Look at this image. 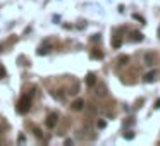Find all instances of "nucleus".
I'll use <instances>...</instances> for the list:
<instances>
[{"label":"nucleus","mask_w":160,"mask_h":146,"mask_svg":"<svg viewBox=\"0 0 160 146\" xmlns=\"http://www.w3.org/2000/svg\"><path fill=\"white\" fill-rule=\"evenodd\" d=\"M29 108H31V98L24 95V96H21L19 102H17V110L21 112V113H28Z\"/></svg>","instance_id":"1"},{"label":"nucleus","mask_w":160,"mask_h":146,"mask_svg":"<svg viewBox=\"0 0 160 146\" xmlns=\"http://www.w3.org/2000/svg\"><path fill=\"white\" fill-rule=\"evenodd\" d=\"M57 122H59V113H55V112H54V113H50L48 117H47V122H45V124H47V127L54 129V127L57 125Z\"/></svg>","instance_id":"2"},{"label":"nucleus","mask_w":160,"mask_h":146,"mask_svg":"<svg viewBox=\"0 0 160 146\" xmlns=\"http://www.w3.org/2000/svg\"><path fill=\"white\" fill-rule=\"evenodd\" d=\"M71 108H72V110H76V112L83 110V108H84V102L81 100V98H77V100H74V102L71 103Z\"/></svg>","instance_id":"3"},{"label":"nucleus","mask_w":160,"mask_h":146,"mask_svg":"<svg viewBox=\"0 0 160 146\" xmlns=\"http://www.w3.org/2000/svg\"><path fill=\"white\" fill-rule=\"evenodd\" d=\"M157 74H159L157 70H152V72H148V74H145V77H143V81H145V83H153V81H155V77H157Z\"/></svg>","instance_id":"4"},{"label":"nucleus","mask_w":160,"mask_h":146,"mask_svg":"<svg viewBox=\"0 0 160 146\" xmlns=\"http://www.w3.org/2000/svg\"><path fill=\"white\" fill-rule=\"evenodd\" d=\"M50 50H52V45H50V43H47V45H42V47L38 48V55H47Z\"/></svg>","instance_id":"5"},{"label":"nucleus","mask_w":160,"mask_h":146,"mask_svg":"<svg viewBox=\"0 0 160 146\" xmlns=\"http://www.w3.org/2000/svg\"><path fill=\"white\" fill-rule=\"evenodd\" d=\"M131 42H143V33L139 31H131Z\"/></svg>","instance_id":"6"},{"label":"nucleus","mask_w":160,"mask_h":146,"mask_svg":"<svg viewBox=\"0 0 160 146\" xmlns=\"http://www.w3.org/2000/svg\"><path fill=\"white\" fill-rule=\"evenodd\" d=\"M95 84H97V77H95V74H93V72H90V74H88V76H86V86H95Z\"/></svg>","instance_id":"7"},{"label":"nucleus","mask_w":160,"mask_h":146,"mask_svg":"<svg viewBox=\"0 0 160 146\" xmlns=\"http://www.w3.org/2000/svg\"><path fill=\"white\" fill-rule=\"evenodd\" d=\"M91 59H95V60H102V59H103V52H100V50H91Z\"/></svg>","instance_id":"8"},{"label":"nucleus","mask_w":160,"mask_h":146,"mask_svg":"<svg viewBox=\"0 0 160 146\" xmlns=\"http://www.w3.org/2000/svg\"><path fill=\"white\" fill-rule=\"evenodd\" d=\"M121 45H122V40H121L119 36H114V38H112V47H114V48H121Z\"/></svg>","instance_id":"9"},{"label":"nucleus","mask_w":160,"mask_h":146,"mask_svg":"<svg viewBox=\"0 0 160 146\" xmlns=\"http://www.w3.org/2000/svg\"><path fill=\"white\" fill-rule=\"evenodd\" d=\"M153 60H155V55H153V53H146V55H145L146 65H153Z\"/></svg>","instance_id":"10"},{"label":"nucleus","mask_w":160,"mask_h":146,"mask_svg":"<svg viewBox=\"0 0 160 146\" xmlns=\"http://www.w3.org/2000/svg\"><path fill=\"white\" fill-rule=\"evenodd\" d=\"M97 95H98V96H105V95H107V88H105L103 84H100V86H98Z\"/></svg>","instance_id":"11"},{"label":"nucleus","mask_w":160,"mask_h":146,"mask_svg":"<svg viewBox=\"0 0 160 146\" xmlns=\"http://www.w3.org/2000/svg\"><path fill=\"white\" fill-rule=\"evenodd\" d=\"M117 62H119V65H126V64L129 62V57H127V55H121Z\"/></svg>","instance_id":"12"},{"label":"nucleus","mask_w":160,"mask_h":146,"mask_svg":"<svg viewBox=\"0 0 160 146\" xmlns=\"http://www.w3.org/2000/svg\"><path fill=\"white\" fill-rule=\"evenodd\" d=\"M134 124V119L132 117H127V120H124V127H127V125H132Z\"/></svg>","instance_id":"13"},{"label":"nucleus","mask_w":160,"mask_h":146,"mask_svg":"<svg viewBox=\"0 0 160 146\" xmlns=\"http://www.w3.org/2000/svg\"><path fill=\"white\" fill-rule=\"evenodd\" d=\"M132 138H134V132H132V131H127L124 134V139H132Z\"/></svg>","instance_id":"14"},{"label":"nucleus","mask_w":160,"mask_h":146,"mask_svg":"<svg viewBox=\"0 0 160 146\" xmlns=\"http://www.w3.org/2000/svg\"><path fill=\"white\" fill-rule=\"evenodd\" d=\"M98 129H103V127H105V125H107V122H105V120H98Z\"/></svg>","instance_id":"15"},{"label":"nucleus","mask_w":160,"mask_h":146,"mask_svg":"<svg viewBox=\"0 0 160 146\" xmlns=\"http://www.w3.org/2000/svg\"><path fill=\"white\" fill-rule=\"evenodd\" d=\"M153 108H155V110H159V108H160V98H159V100H155V105H153Z\"/></svg>","instance_id":"16"},{"label":"nucleus","mask_w":160,"mask_h":146,"mask_svg":"<svg viewBox=\"0 0 160 146\" xmlns=\"http://www.w3.org/2000/svg\"><path fill=\"white\" fill-rule=\"evenodd\" d=\"M91 42H100V35H93L91 36Z\"/></svg>","instance_id":"17"},{"label":"nucleus","mask_w":160,"mask_h":146,"mask_svg":"<svg viewBox=\"0 0 160 146\" xmlns=\"http://www.w3.org/2000/svg\"><path fill=\"white\" fill-rule=\"evenodd\" d=\"M4 76H5V69H4V67L0 65V77H4Z\"/></svg>","instance_id":"18"},{"label":"nucleus","mask_w":160,"mask_h":146,"mask_svg":"<svg viewBox=\"0 0 160 146\" xmlns=\"http://www.w3.org/2000/svg\"><path fill=\"white\" fill-rule=\"evenodd\" d=\"M35 134H36V138H42V132L38 131V129H35Z\"/></svg>","instance_id":"19"},{"label":"nucleus","mask_w":160,"mask_h":146,"mask_svg":"<svg viewBox=\"0 0 160 146\" xmlns=\"http://www.w3.org/2000/svg\"><path fill=\"white\" fill-rule=\"evenodd\" d=\"M0 50H2V47H0Z\"/></svg>","instance_id":"20"}]
</instances>
